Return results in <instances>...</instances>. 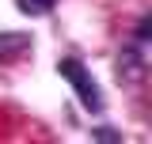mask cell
<instances>
[{
  "instance_id": "cell-1",
  "label": "cell",
  "mask_w": 152,
  "mask_h": 144,
  "mask_svg": "<svg viewBox=\"0 0 152 144\" xmlns=\"http://www.w3.org/2000/svg\"><path fill=\"white\" fill-rule=\"evenodd\" d=\"M148 34H152V23L141 19V23H137V34H133L129 46L122 49L118 76H126V80H141V76H145V68H148Z\"/></svg>"
},
{
  "instance_id": "cell-2",
  "label": "cell",
  "mask_w": 152,
  "mask_h": 144,
  "mask_svg": "<svg viewBox=\"0 0 152 144\" xmlns=\"http://www.w3.org/2000/svg\"><path fill=\"white\" fill-rule=\"evenodd\" d=\"M57 72H61V76H65V80H69V84L76 87L80 103H84L88 110H103V95H99V84H95L91 76L84 72V65H80V61H72V57H69V61H61V65H57Z\"/></svg>"
},
{
  "instance_id": "cell-3",
  "label": "cell",
  "mask_w": 152,
  "mask_h": 144,
  "mask_svg": "<svg viewBox=\"0 0 152 144\" xmlns=\"http://www.w3.org/2000/svg\"><path fill=\"white\" fill-rule=\"evenodd\" d=\"M15 4H19V12H27V15H46L57 0H15Z\"/></svg>"
}]
</instances>
